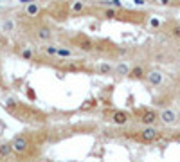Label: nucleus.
<instances>
[{
    "mask_svg": "<svg viewBox=\"0 0 180 162\" xmlns=\"http://www.w3.org/2000/svg\"><path fill=\"white\" fill-rule=\"evenodd\" d=\"M142 137H144L146 141H150V139H155V130H153V128H148V130H144Z\"/></svg>",
    "mask_w": 180,
    "mask_h": 162,
    "instance_id": "f257e3e1",
    "label": "nucleus"
},
{
    "mask_svg": "<svg viewBox=\"0 0 180 162\" xmlns=\"http://www.w3.org/2000/svg\"><path fill=\"white\" fill-rule=\"evenodd\" d=\"M162 119L166 122H173L175 121V114H173V112H164V114H162Z\"/></svg>",
    "mask_w": 180,
    "mask_h": 162,
    "instance_id": "f03ea898",
    "label": "nucleus"
},
{
    "mask_svg": "<svg viewBox=\"0 0 180 162\" xmlns=\"http://www.w3.org/2000/svg\"><path fill=\"white\" fill-rule=\"evenodd\" d=\"M160 79H162V78H160V74H157V72H153V74L150 76V81H151V83H160Z\"/></svg>",
    "mask_w": 180,
    "mask_h": 162,
    "instance_id": "7ed1b4c3",
    "label": "nucleus"
},
{
    "mask_svg": "<svg viewBox=\"0 0 180 162\" xmlns=\"http://www.w3.org/2000/svg\"><path fill=\"white\" fill-rule=\"evenodd\" d=\"M153 119H155V115H153V114H146V115H144V121H146V122H151Z\"/></svg>",
    "mask_w": 180,
    "mask_h": 162,
    "instance_id": "20e7f679",
    "label": "nucleus"
},
{
    "mask_svg": "<svg viewBox=\"0 0 180 162\" xmlns=\"http://www.w3.org/2000/svg\"><path fill=\"white\" fill-rule=\"evenodd\" d=\"M23 144H25L23 141H16V150H23Z\"/></svg>",
    "mask_w": 180,
    "mask_h": 162,
    "instance_id": "39448f33",
    "label": "nucleus"
}]
</instances>
